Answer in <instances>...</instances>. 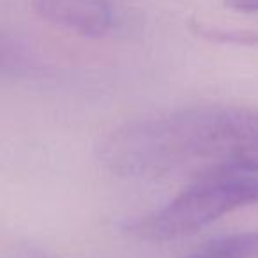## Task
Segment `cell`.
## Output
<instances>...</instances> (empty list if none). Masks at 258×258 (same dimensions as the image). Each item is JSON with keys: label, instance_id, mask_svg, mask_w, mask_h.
<instances>
[{"label": "cell", "instance_id": "6da1fadb", "mask_svg": "<svg viewBox=\"0 0 258 258\" xmlns=\"http://www.w3.org/2000/svg\"><path fill=\"white\" fill-rule=\"evenodd\" d=\"M258 138V108L189 106L115 127L97 145L106 170L131 179H159L212 159L225 166L233 145Z\"/></svg>", "mask_w": 258, "mask_h": 258}, {"label": "cell", "instance_id": "7a4b0ae2", "mask_svg": "<svg viewBox=\"0 0 258 258\" xmlns=\"http://www.w3.org/2000/svg\"><path fill=\"white\" fill-rule=\"evenodd\" d=\"M256 204V173L212 168L202 173L163 209L125 221L122 230L144 240H172L191 235L225 214Z\"/></svg>", "mask_w": 258, "mask_h": 258}, {"label": "cell", "instance_id": "3957f363", "mask_svg": "<svg viewBox=\"0 0 258 258\" xmlns=\"http://www.w3.org/2000/svg\"><path fill=\"white\" fill-rule=\"evenodd\" d=\"M32 6L48 23L82 37H103L113 25L108 0H32Z\"/></svg>", "mask_w": 258, "mask_h": 258}, {"label": "cell", "instance_id": "277c9868", "mask_svg": "<svg viewBox=\"0 0 258 258\" xmlns=\"http://www.w3.org/2000/svg\"><path fill=\"white\" fill-rule=\"evenodd\" d=\"M179 258H258V230L216 237Z\"/></svg>", "mask_w": 258, "mask_h": 258}, {"label": "cell", "instance_id": "5b68a950", "mask_svg": "<svg viewBox=\"0 0 258 258\" xmlns=\"http://www.w3.org/2000/svg\"><path fill=\"white\" fill-rule=\"evenodd\" d=\"M191 29L197 36L207 41H214V43L244 44V46H256L258 44V32H253V30H225L219 27L202 25V23H195Z\"/></svg>", "mask_w": 258, "mask_h": 258}, {"label": "cell", "instance_id": "8992f818", "mask_svg": "<svg viewBox=\"0 0 258 258\" xmlns=\"http://www.w3.org/2000/svg\"><path fill=\"white\" fill-rule=\"evenodd\" d=\"M223 168L240 170V172L258 175V138H251V140L233 145Z\"/></svg>", "mask_w": 258, "mask_h": 258}, {"label": "cell", "instance_id": "52a82bcc", "mask_svg": "<svg viewBox=\"0 0 258 258\" xmlns=\"http://www.w3.org/2000/svg\"><path fill=\"white\" fill-rule=\"evenodd\" d=\"M6 258H57L53 254H50L48 251L43 249H37V247L32 246H15Z\"/></svg>", "mask_w": 258, "mask_h": 258}, {"label": "cell", "instance_id": "ba28073f", "mask_svg": "<svg viewBox=\"0 0 258 258\" xmlns=\"http://www.w3.org/2000/svg\"><path fill=\"white\" fill-rule=\"evenodd\" d=\"M225 6L239 13H258V0H225Z\"/></svg>", "mask_w": 258, "mask_h": 258}]
</instances>
